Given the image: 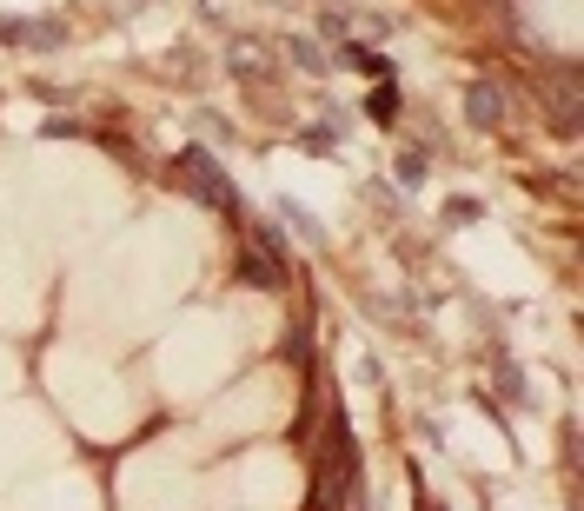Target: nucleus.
<instances>
[{
	"mask_svg": "<svg viewBox=\"0 0 584 511\" xmlns=\"http://www.w3.org/2000/svg\"><path fill=\"white\" fill-rule=\"evenodd\" d=\"M180 180L193 186L200 200H213L219 213H239V206H233V186H226V180L213 173V166H206V153H186V160H180Z\"/></svg>",
	"mask_w": 584,
	"mask_h": 511,
	"instance_id": "f257e3e1",
	"label": "nucleus"
},
{
	"mask_svg": "<svg viewBox=\"0 0 584 511\" xmlns=\"http://www.w3.org/2000/svg\"><path fill=\"white\" fill-rule=\"evenodd\" d=\"M498 113H505L498 107V87H472V120L478 127H498Z\"/></svg>",
	"mask_w": 584,
	"mask_h": 511,
	"instance_id": "f03ea898",
	"label": "nucleus"
},
{
	"mask_svg": "<svg viewBox=\"0 0 584 511\" xmlns=\"http://www.w3.org/2000/svg\"><path fill=\"white\" fill-rule=\"evenodd\" d=\"M0 40H54V27H40V20H0Z\"/></svg>",
	"mask_w": 584,
	"mask_h": 511,
	"instance_id": "7ed1b4c3",
	"label": "nucleus"
},
{
	"mask_svg": "<svg viewBox=\"0 0 584 511\" xmlns=\"http://www.w3.org/2000/svg\"><path fill=\"white\" fill-rule=\"evenodd\" d=\"M365 113H372V120H392V113H399V93H392V87H379L372 100H365Z\"/></svg>",
	"mask_w": 584,
	"mask_h": 511,
	"instance_id": "20e7f679",
	"label": "nucleus"
}]
</instances>
